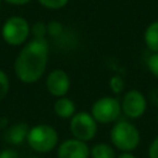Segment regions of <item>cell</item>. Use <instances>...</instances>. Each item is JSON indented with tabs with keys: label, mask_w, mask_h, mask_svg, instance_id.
Listing matches in <instances>:
<instances>
[{
	"label": "cell",
	"mask_w": 158,
	"mask_h": 158,
	"mask_svg": "<svg viewBox=\"0 0 158 158\" xmlns=\"http://www.w3.org/2000/svg\"><path fill=\"white\" fill-rule=\"evenodd\" d=\"M49 46L46 38H33L22 47L14 64L16 77L26 84L38 81L47 68Z\"/></svg>",
	"instance_id": "6da1fadb"
},
{
	"label": "cell",
	"mask_w": 158,
	"mask_h": 158,
	"mask_svg": "<svg viewBox=\"0 0 158 158\" xmlns=\"http://www.w3.org/2000/svg\"><path fill=\"white\" fill-rule=\"evenodd\" d=\"M110 139L114 147L121 152H132L138 147L141 135L133 123L120 121L112 126L110 131Z\"/></svg>",
	"instance_id": "7a4b0ae2"
},
{
	"label": "cell",
	"mask_w": 158,
	"mask_h": 158,
	"mask_svg": "<svg viewBox=\"0 0 158 158\" xmlns=\"http://www.w3.org/2000/svg\"><path fill=\"white\" fill-rule=\"evenodd\" d=\"M26 142L33 151L47 153L54 149L58 144V133L51 125L38 123L30 128Z\"/></svg>",
	"instance_id": "3957f363"
},
{
	"label": "cell",
	"mask_w": 158,
	"mask_h": 158,
	"mask_svg": "<svg viewBox=\"0 0 158 158\" xmlns=\"http://www.w3.org/2000/svg\"><path fill=\"white\" fill-rule=\"evenodd\" d=\"M31 33V26L25 17L11 16L1 27V37L10 46L23 44Z\"/></svg>",
	"instance_id": "277c9868"
},
{
	"label": "cell",
	"mask_w": 158,
	"mask_h": 158,
	"mask_svg": "<svg viewBox=\"0 0 158 158\" xmlns=\"http://www.w3.org/2000/svg\"><path fill=\"white\" fill-rule=\"evenodd\" d=\"M69 130L73 135V138L88 142L96 136L98 122L94 120L91 114L86 111H79L75 112V115L70 118Z\"/></svg>",
	"instance_id": "5b68a950"
},
{
	"label": "cell",
	"mask_w": 158,
	"mask_h": 158,
	"mask_svg": "<svg viewBox=\"0 0 158 158\" xmlns=\"http://www.w3.org/2000/svg\"><path fill=\"white\" fill-rule=\"evenodd\" d=\"M90 114L98 123L115 122L121 114V102L114 96H102L93 104Z\"/></svg>",
	"instance_id": "8992f818"
},
{
	"label": "cell",
	"mask_w": 158,
	"mask_h": 158,
	"mask_svg": "<svg viewBox=\"0 0 158 158\" xmlns=\"http://www.w3.org/2000/svg\"><path fill=\"white\" fill-rule=\"evenodd\" d=\"M147 109L146 96L136 89L128 90L121 100V111L130 118H139Z\"/></svg>",
	"instance_id": "52a82bcc"
},
{
	"label": "cell",
	"mask_w": 158,
	"mask_h": 158,
	"mask_svg": "<svg viewBox=\"0 0 158 158\" xmlns=\"http://www.w3.org/2000/svg\"><path fill=\"white\" fill-rule=\"evenodd\" d=\"M46 86L51 95L63 98L70 89V78L65 70L54 69L46 78Z\"/></svg>",
	"instance_id": "ba28073f"
},
{
	"label": "cell",
	"mask_w": 158,
	"mask_h": 158,
	"mask_svg": "<svg viewBox=\"0 0 158 158\" xmlns=\"http://www.w3.org/2000/svg\"><path fill=\"white\" fill-rule=\"evenodd\" d=\"M90 148L86 142L77 138L63 141L57 149V158H89Z\"/></svg>",
	"instance_id": "9c48e42d"
},
{
	"label": "cell",
	"mask_w": 158,
	"mask_h": 158,
	"mask_svg": "<svg viewBox=\"0 0 158 158\" xmlns=\"http://www.w3.org/2000/svg\"><path fill=\"white\" fill-rule=\"evenodd\" d=\"M28 131L30 127L26 122H16L12 126H10L5 132V139L10 144L20 146L27 139Z\"/></svg>",
	"instance_id": "30bf717a"
},
{
	"label": "cell",
	"mask_w": 158,
	"mask_h": 158,
	"mask_svg": "<svg viewBox=\"0 0 158 158\" xmlns=\"http://www.w3.org/2000/svg\"><path fill=\"white\" fill-rule=\"evenodd\" d=\"M53 110L54 114L60 118H72L77 112L74 101L67 96L58 98L53 105Z\"/></svg>",
	"instance_id": "8fae6325"
},
{
	"label": "cell",
	"mask_w": 158,
	"mask_h": 158,
	"mask_svg": "<svg viewBox=\"0 0 158 158\" xmlns=\"http://www.w3.org/2000/svg\"><path fill=\"white\" fill-rule=\"evenodd\" d=\"M144 44L153 53H158V20L151 22L143 33Z\"/></svg>",
	"instance_id": "7c38bea8"
},
{
	"label": "cell",
	"mask_w": 158,
	"mask_h": 158,
	"mask_svg": "<svg viewBox=\"0 0 158 158\" xmlns=\"http://www.w3.org/2000/svg\"><path fill=\"white\" fill-rule=\"evenodd\" d=\"M90 157L91 158H116L115 149L107 144V143H96L90 149Z\"/></svg>",
	"instance_id": "4fadbf2b"
},
{
	"label": "cell",
	"mask_w": 158,
	"mask_h": 158,
	"mask_svg": "<svg viewBox=\"0 0 158 158\" xmlns=\"http://www.w3.org/2000/svg\"><path fill=\"white\" fill-rule=\"evenodd\" d=\"M109 88H110L111 93H114L116 95L117 94H121L123 91V89H125V80L122 79L121 75L115 74L109 80Z\"/></svg>",
	"instance_id": "5bb4252c"
},
{
	"label": "cell",
	"mask_w": 158,
	"mask_h": 158,
	"mask_svg": "<svg viewBox=\"0 0 158 158\" xmlns=\"http://www.w3.org/2000/svg\"><path fill=\"white\" fill-rule=\"evenodd\" d=\"M10 89V79L7 77V74L0 69V101L7 95Z\"/></svg>",
	"instance_id": "9a60e30c"
},
{
	"label": "cell",
	"mask_w": 158,
	"mask_h": 158,
	"mask_svg": "<svg viewBox=\"0 0 158 158\" xmlns=\"http://www.w3.org/2000/svg\"><path fill=\"white\" fill-rule=\"evenodd\" d=\"M43 7L49 9V10H59L63 9L69 0H37Z\"/></svg>",
	"instance_id": "2e32d148"
},
{
	"label": "cell",
	"mask_w": 158,
	"mask_h": 158,
	"mask_svg": "<svg viewBox=\"0 0 158 158\" xmlns=\"http://www.w3.org/2000/svg\"><path fill=\"white\" fill-rule=\"evenodd\" d=\"M31 32L33 35V38H46L47 35V23L44 22H36L31 27Z\"/></svg>",
	"instance_id": "e0dca14e"
},
{
	"label": "cell",
	"mask_w": 158,
	"mask_h": 158,
	"mask_svg": "<svg viewBox=\"0 0 158 158\" xmlns=\"http://www.w3.org/2000/svg\"><path fill=\"white\" fill-rule=\"evenodd\" d=\"M63 32V26L59 21H49L47 23V33L52 37H58Z\"/></svg>",
	"instance_id": "ac0fdd59"
},
{
	"label": "cell",
	"mask_w": 158,
	"mask_h": 158,
	"mask_svg": "<svg viewBox=\"0 0 158 158\" xmlns=\"http://www.w3.org/2000/svg\"><path fill=\"white\" fill-rule=\"evenodd\" d=\"M147 67L149 72L158 78V53H152L147 59Z\"/></svg>",
	"instance_id": "d6986e66"
},
{
	"label": "cell",
	"mask_w": 158,
	"mask_h": 158,
	"mask_svg": "<svg viewBox=\"0 0 158 158\" xmlns=\"http://www.w3.org/2000/svg\"><path fill=\"white\" fill-rule=\"evenodd\" d=\"M148 157L158 158V136L154 137V139L151 142V144L148 147Z\"/></svg>",
	"instance_id": "ffe728a7"
},
{
	"label": "cell",
	"mask_w": 158,
	"mask_h": 158,
	"mask_svg": "<svg viewBox=\"0 0 158 158\" xmlns=\"http://www.w3.org/2000/svg\"><path fill=\"white\" fill-rule=\"evenodd\" d=\"M0 158H20V157L15 149L6 148V149H2L0 152Z\"/></svg>",
	"instance_id": "44dd1931"
},
{
	"label": "cell",
	"mask_w": 158,
	"mask_h": 158,
	"mask_svg": "<svg viewBox=\"0 0 158 158\" xmlns=\"http://www.w3.org/2000/svg\"><path fill=\"white\" fill-rule=\"evenodd\" d=\"M5 1L9 2V4H11V5H26L31 0H5Z\"/></svg>",
	"instance_id": "7402d4cb"
},
{
	"label": "cell",
	"mask_w": 158,
	"mask_h": 158,
	"mask_svg": "<svg viewBox=\"0 0 158 158\" xmlns=\"http://www.w3.org/2000/svg\"><path fill=\"white\" fill-rule=\"evenodd\" d=\"M116 158H137L135 154H132L131 152H122V153H120Z\"/></svg>",
	"instance_id": "603a6c76"
},
{
	"label": "cell",
	"mask_w": 158,
	"mask_h": 158,
	"mask_svg": "<svg viewBox=\"0 0 158 158\" xmlns=\"http://www.w3.org/2000/svg\"><path fill=\"white\" fill-rule=\"evenodd\" d=\"M157 123H158V115H157Z\"/></svg>",
	"instance_id": "cb8c5ba5"
},
{
	"label": "cell",
	"mask_w": 158,
	"mask_h": 158,
	"mask_svg": "<svg viewBox=\"0 0 158 158\" xmlns=\"http://www.w3.org/2000/svg\"><path fill=\"white\" fill-rule=\"evenodd\" d=\"M31 158H37V157H31Z\"/></svg>",
	"instance_id": "d4e9b609"
},
{
	"label": "cell",
	"mask_w": 158,
	"mask_h": 158,
	"mask_svg": "<svg viewBox=\"0 0 158 158\" xmlns=\"http://www.w3.org/2000/svg\"><path fill=\"white\" fill-rule=\"evenodd\" d=\"M0 5H1V0H0Z\"/></svg>",
	"instance_id": "484cf974"
}]
</instances>
